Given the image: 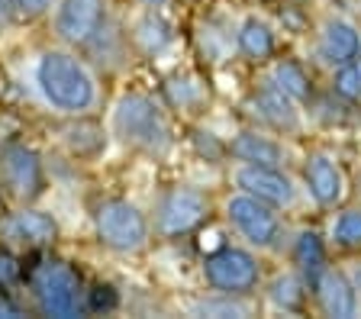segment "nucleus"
<instances>
[{
    "label": "nucleus",
    "mask_w": 361,
    "mask_h": 319,
    "mask_svg": "<svg viewBox=\"0 0 361 319\" xmlns=\"http://www.w3.org/2000/svg\"><path fill=\"white\" fill-rule=\"evenodd\" d=\"M36 81L45 100L65 113H84L94 104V77L68 52H59V49L45 52L36 65Z\"/></svg>",
    "instance_id": "f257e3e1"
},
{
    "label": "nucleus",
    "mask_w": 361,
    "mask_h": 319,
    "mask_svg": "<svg viewBox=\"0 0 361 319\" xmlns=\"http://www.w3.org/2000/svg\"><path fill=\"white\" fill-rule=\"evenodd\" d=\"M113 132L126 145L149 155H165L171 149V130L155 100L142 94H126L113 110Z\"/></svg>",
    "instance_id": "f03ea898"
},
{
    "label": "nucleus",
    "mask_w": 361,
    "mask_h": 319,
    "mask_svg": "<svg viewBox=\"0 0 361 319\" xmlns=\"http://www.w3.org/2000/svg\"><path fill=\"white\" fill-rule=\"evenodd\" d=\"M30 284H32V296H36L39 313H45V316L71 319L84 313L81 274L68 261L49 258L42 265H36L30 274Z\"/></svg>",
    "instance_id": "7ed1b4c3"
},
{
    "label": "nucleus",
    "mask_w": 361,
    "mask_h": 319,
    "mask_svg": "<svg viewBox=\"0 0 361 319\" xmlns=\"http://www.w3.org/2000/svg\"><path fill=\"white\" fill-rule=\"evenodd\" d=\"M203 277L216 294H229V296H245L258 287L262 281V268L258 258L245 249L235 245H223V249L210 251L203 258Z\"/></svg>",
    "instance_id": "20e7f679"
},
{
    "label": "nucleus",
    "mask_w": 361,
    "mask_h": 319,
    "mask_svg": "<svg viewBox=\"0 0 361 319\" xmlns=\"http://www.w3.org/2000/svg\"><path fill=\"white\" fill-rule=\"evenodd\" d=\"M97 236L113 251H139L149 239V223L129 200H104L94 213Z\"/></svg>",
    "instance_id": "39448f33"
},
{
    "label": "nucleus",
    "mask_w": 361,
    "mask_h": 319,
    "mask_svg": "<svg viewBox=\"0 0 361 319\" xmlns=\"http://www.w3.org/2000/svg\"><path fill=\"white\" fill-rule=\"evenodd\" d=\"M278 206L264 204V200L252 197L245 190L233 194L226 200V216L233 223V229L255 249H271L281 239V220H278Z\"/></svg>",
    "instance_id": "423d86ee"
},
{
    "label": "nucleus",
    "mask_w": 361,
    "mask_h": 319,
    "mask_svg": "<svg viewBox=\"0 0 361 319\" xmlns=\"http://www.w3.org/2000/svg\"><path fill=\"white\" fill-rule=\"evenodd\" d=\"M207 213H210L207 194H200V190H194V187H171L165 197L158 200L155 229L165 239L184 236V232L197 229L207 220Z\"/></svg>",
    "instance_id": "0eeeda50"
},
{
    "label": "nucleus",
    "mask_w": 361,
    "mask_h": 319,
    "mask_svg": "<svg viewBox=\"0 0 361 319\" xmlns=\"http://www.w3.org/2000/svg\"><path fill=\"white\" fill-rule=\"evenodd\" d=\"M0 184L16 200H36L45 187V171L30 145H7L0 152Z\"/></svg>",
    "instance_id": "6e6552de"
},
{
    "label": "nucleus",
    "mask_w": 361,
    "mask_h": 319,
    "mask_svg": "<svg viewBox=\"0 0 361 319\" xmlns=\"http://www.w3.org/2000/svg\"><path fill=\"white\" fill-rule=\"evenodd\" d=\"M106 23V0H61L55 10V32L68 46H90Z\"/></svg>",
    "instance_id": "1a4fd4ad"
},
{
    "label": "nucleus",
    "mask_w": 361,
    "mask_h": 319,
    "mask_svg": "<svg viewBox=\"0 0 361 319\" xmlns=\"http://www.w3.org/2000/svg\"><path fill=\"white\" fill-rule=\"evenodd\" d=\"M235 184L239 190L252 194V197L264 200L271 206H290L297 190H293L290 177L281 171V168H268V165H242L235 168Z\"/></svg>",
    "instance_id": "9d476101"
},
{
    "label": "nucleus",
    "mask_w": 361,
    "mask_h": 319,
    "mask_svg": "<svg viewBox=\"0 0 361 319\" xmlns=\"http://www.w3.org/2000/svg\"><path fill=\"white\" fill-rule=\"evenodd\" d=\"M313 296L319 310L326 316H336V319H348L358 313V287L355 281L348 277L345 271H338V268H323V274L313 281Z\"/></svg>",
    "instance_id": "9b49d317"
},
{
    "label": "nucleus",
    "mask_w": 361,
    "mask_h": 319,
    "mask_svg": "<svg viewBox=\"0 0 361 319\" xmlns=\"http://www.w3.org/2000/svg\"><path fill=\"white\" fill-rule=\"evenodd\" d=\"M303 181H307L310 194L319 206H336L342 200V190H345V181H342V171L338 165L329 158V155H310L307 165H303Z\"/></svg>",
    "instance_id": "f8f14e48"
},
{
    "label": "nucleus",
    "mask_w": 361,
    "mask_h": 319,
    "mask_svg": "<svg viewBox=\"0 0 361 319\" xmlns=\"http://www.w3.org/2000/svg\"><path fill=\"white\" fill-rule=\"evenodd\" d=\"M361 55V36L352 23L345 20H326L319 30V58L332 68L345 65V61Z\"/></svg>",
    "instance_id": "ddd939ff"
},
{
    "label": "nucleus",
    "mask_w": 361,
    "mask_h": 319,
    "mask_svg": "<svg viewBox=\"0 0 361 319\" xmlns=\"http://www.w3.org/2000/svg\"><path fill=\"white\" fill-rule=\"evenodd\" d=\"M4 232H7L10 239H16V242L39 249V245H52L55 239H59V223H55L49 213L26 206V210L13 213V216L4 223Z\"/></svg>",
    "instance_id": "4468645a"
},
{
    "label": "nucleus",
    "mask_w": 361,
    "mask_h": 319,
    "mask_svg": "<svg viewBox=\"0 0 361 319\" xmlns=\"http://www.w3.org/2000/svg\"><path fill=\"white\" fill-rule=\"evenodd\" d=\"M252 104H255V113L262 116L268 126H274V130L293 132L297 126H300L297 106H293V100L287 97L284 91H281L278 84H268V87L255 91V94H252Z\"/></svg>",
    "instance_id": "2eb2a0df"
},
{
    "label": "nucleus",
    "mask_w": 361,
    "mask_h": 319,
    "mask_svg": "<svg viewBox=\"0 0 361 319\" xmlns=\"http://www.w3.org/2000/svg\"><path fill=\"white\" fill-rule=\"evenodd\" d=\"M235 46H239L242 58L252 61V65H264V61H271L274 52H278L274 32H271V26L264 23V20H258V16H248L245 23L239 26Z\"/></svg>",
    "instance_id": "dca6fc26"
},
{
    "label": "nucleus",
    "mask_w": 361,
    "mask_h": 319,
    "mask_svg": "<svg viewBox=\"0 0 361 319\" xmlns=\"http://www.w3.org/2000/svg\"><path fill=\"white\" fill-rule=\"evenodd\" d=\"M229 152L242 161V165H268V168H281L284 165V149L274 139L258 136V132H239L229 145Z\"/></svg>",
    "instance_id": "f3484780"
},
{
    "label": "nucleus",
    "mask_w": 361,
    "mask_h": 319,
    "mask_svg": "<svg viewBox=\"0 0 361 319\" xmlns=\"http://www.w3.org/2000/svg\"><path fill=\"white\" fill-rule=\"evenodd\" d=\"M293 265H297L300 277L307 281V287H313V281L326 268V245L319 239V232L303 229L300 236H297V242H293Z\"/></svg>",
    "instance_id": "a211bd4d"
},
{
    "label": "nucleus",
    "mask_w": 361,
    "mask_h": 319,
    "mask_svg": "<svg viewBox=\"0 0 361 319\" xmlns=\"http://www.w3.org/2000/svg\"><path fill=\"white\" fill-rule=\"evenodd\" d=\"M271 84H278L281 91L293 100V104H307L313 97V84H310V75L303 71L300 61L284 58L274 65V75H271Z\"/></svg>",
    "instance_id": "6ab92c4d"
},
{
    "label": "nucleus",
    "mask_w": 361,
    "mask_h": 319,
    "mask_svg": "<svg viewBox=\"0 0 361 319\" xmlns=\"http://www.w3.org/2000/svg\"><path fill=\"white\" fill-rule=\"evenodd\" d=\"M65 142H68V149L75 155H81V158H90V155H97L100 149L106 145V139H104V130H100L94 120H78V123H71L65 130Z\"/></svg>",
    "instance_id": "aec40b11"
},
{
    "label": "nucleus",
    "mask_w": 361,
    "mask_h": 319,
    "mask_svg": "<svg viewBox=\"0 0 361 319\" xmlns=\"http://www.w3.org/2000/svg\"><path fill=\"white\" fill-rule=\"evenodd\" d=\"M268 294L274 306L297 313V310H303V300H307V281H300L297 274H281V277H274Z\"/></svg>",
    "instance_id": "412c9836"
},
{
    "label": "nucleus",
    "mask_w": 361,
    "mask_h": 319,
    "mask_svg": "<svg viewBox=\"0 0 361 319\" xmlns=\"http://www.w3.org/2000/svg\"><path fill=\"white\" fill-rule=\"evenodd\" d=\"M332 242L338 249H361V206H348L332 223Z\"/></svg>",
    "instance_id": "4be33fe9"
},
{
    "label": "nucleus",
    "mask_w": 361,
    "mask_h": 319,
    "mask_svg": "<svg viewBox=\"0 0 361 319\" xmlns=\"http://www.w3.org/2000/svg\"><path fill=\"white\" fill-rule=\"evenodd\" d=\"M135 42L145 49V52H161V49L171 42V30H168L165 20H158V16H145V20H139V26H135Z\"/></svg>",
    "instance_id": "5701e85b"
},
{
    "label": "nucleus",
    "mask_w": 361,
    "mask_h": 319,
    "mask_svg": "<svg viewBox=\"0 0 361 319\" xmlns=\"http://www.w3.org/2000/svg\"><path fill=\"white\" fill-rule=\"evenodd\" d=\"M332 91L345 100H361V55L338 65L336 75H332Z\"/></svg>",
    "instance_id": "b1692460"
},
{
    "label": "nucleus",
    "mask_w": 361,
    "mask_h": 319,
    "mask_svg": "<svg viewBox=\"0 0 361 319\" xmlns=\"http://www.w3.org/2000/svg\"><path fill=\"white\" fill-rule=\"evenodd\" d=\"M116 304H120V294L110 287V284H97L94 290H87V300H84V310H90V313H110V310H116Z\"/></svg>",
    "instance_id": "393cba45"
},
{
    "label": "nucleus",
    "mask_w": 361,
    "mask_h": 319,
    "mask_svg": "<svg viewBox=\"0 0 361 319\" xmlns=\"http://www.w3.org/2000/svg\"><path fill=\"white\" fill-rule=\"evenodd\" d=\"M194 310L197 313H207V316H245V306L235 304L229 294H226L223 304H197Z\"/></svg>",
    "instance_id": "a878e982"
},
{
    "label": "nucleus",
    "mask_w": 361,
    "mask_h": 319,
    "mask_svg": "<svg viewBox=\"0 0 361 319\" xmlns=\"http://www.w3.org/2000/svg\"><path fill=\"white\" fill-rule=\"evenodd\" d=\"M16 277H20V258H16L10 249H4V245H0V287L13 284Z\"/></svg>",
    "instance_id": "bb28decb"
},
{
    "label": "nucleus",
    "mask_w": 361,
    "mask_h": 319,
    "mask_svg": "<svg viewBox=\"0 0 361 319\" xmlns=\"http://www.w3.org/2000/svg\"><path fill=\"white\" fill-rule=\"evenodd\" d=\"M13 4H16V16L20 20H32V16H39L49 7V0H13Z\"/></svg>",
    "instance_id": "cd10ccee"
},
{
    "label": "nucleus",
    "mask_w": 361,
    "mask_h": 319,
    "mask_svg": "<svg viewBox=\"0 0 361 319\" xmlns=\"http://www.w3.org/2000/svg\"><path fill=\"white\" fill-rule=\"evenodd\" d=\"M194 142H197V149H200L203 155L210 152V158H219V155L226 152V149H223V145L216 142V139L210 136V132H194Z\"/></svg>",
    "instance_id": "c85d7f7f"
},
{
    "label": "nucleus",
    "mask_w": 361,
    "mask_h": 319,
    "mask_svg": "<svg viewBox=\"0 0 361 319\" xmlns=\"http://www.w3.org/2000/svg\"><path fill=\"white\" fill-rule=\"evenodd\" d=\"M16 20V4L13 0H0V26H7Z\"/></svg>",
    "instance_id": "c756f323"
},
{
    "label": "nucleus",
    "mask_w": 361,
    "mask_h": 319,
    "mask_svg": "<svg viewBox=\"0 0 361 319\" xmlns=\"http://www.w3.org/2000/svg\"><path fill=\"white\" fill-rule=\"evenodd\" d=\"M0 316H20V306L10 304L4 294H0Z\"/></svg>",
    "instance_id": "7c9ffc66"
},
{
    "label": "nucleus",
    "mask_w": 361,
    "mask_h": 319,
    "mask_svg": "<svg viewBox=\"0 0 361 319\" xmlns=\"http://www.w3.org/2000/svg\"><path fill=\"white\" fill-rule=\"evenodd\" d=\"M352 281H355V287H358V290H361V265H358V268H355V277H352Z\"/></svg>",
    "instance_id": "2f4dec72"
},
{
    "label": "nucleus",
    "mask_w": 361,
    "mask_h": 319,
    "mask_svg": "<svg viewBox=\"0 0 361 319\" xmlns=\"http://www.w3.org/2000/svg\"><path fill=\"white\" fill-rule=\"evenodd\" d=\"M142 4H149V7H161L165 0H142Z\"/></svg>",
    "instance_id": "473e14b6"
}]
</instances>
